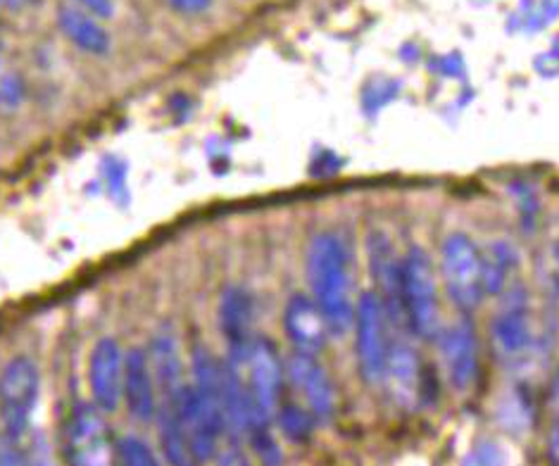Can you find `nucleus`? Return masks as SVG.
<instances>
[{"label":"nucleus","instance_id":"18","mask_svg":"<svg viewBox=\"0 0 559 466\" xmlns=\"http://www.w3.org/2000/svg\"><path fill=\"white\" fill-rule=\"evenodd\" d=\"M500 423L508 431H524L531 426V399L522 393H508L504 399H500Z\"/></svg>","mask_w":559,"mask_h":466},{"label":"nucleus","instance_id":"25","mask_svg":"<svg viewBox=\"0 0 559 466\" xmlns=\"http://www.w3.org/2000/svg\"><path fill=\"white\" fill-rule=\"evenodd\" d=\"M74 3H76V8H82L100 20L112 17V12H115V0H74Z\"/></svg>","mask_w":559,"mask_h":466},{"label":"nucleus","instance_id":"28","mask_svg":"<svg viewBox=\"0 0 559 466\" xmlns=\"http://www.w3.org/2000/svg\"><path fill=\"white\" fill-rule=\"evenodd\" d=\"M32 5H34V0H0V8L10 10V12H22Z\"/></svg>","mask_w":559,"mask_h":466},{"label":"nucleus","instance_id":"20","mask_svg":"<svg viewBox=\"0 0 559 466\" xmlns=\"http://www.w3.org/2000/svg\"><path fill=\"white\" fill-rule=\"evenodd\" d=\"M24 82L8 62L0 60V110H15L24 100Z\"/></svg>","mask_w":559,"mask_h":466},{"label":"nucleus","instance_id":"6","mask_svg":"<svg viewBox=\"0 0 559 466\" xmlns=\"http://www.w3.org/2000/svg\"><path fill=\"white\" fill-rule=\"evenodd\" d=\"M70 466H112L110 433L96 405H79L68 433Z\"/></svg>","mask_w":559,"mask_h":466},{"label":"nucleus","instance_id":"16","mask_svg":"<svg viewBox=\"0 0 559 466\" xmlns=\"http://www.w3.org/2000/svg\"><path fill=\"white\" fill-rule=\"evenodd\" d=\"M484 258V292L498 296L510 284V276L516 270V252L510 243H492Z\"/></svg>","mask_w":559,"mask_h":466},{"label":"nucleus","instance_id":"10","mask_svg":"<svg viewBox=\"0 0 559 466\" xmlns=\"http://www.w3.org/2000/svg\"><path fill=\"white\" fill-rule=\"evenodd\" d=\"M290 383L305 397V407L312 411L317 421H329L336 411V389L326 369L317 362V355L293 353L286 362Z\"/></svg>","mask_w":559,"mask_h":466},{"label":"nucleus","instance_id":"9","mask_svg":"<svg viewBox=\"0 0 559 466\" xmlns=\"http://www.w3.org/2000/svg\"><path fill=\"white\" fill-rule=\"evenodd\" d=\"M219 331L226 340V359L234 365L246 362L248 350L255 336H252V319H255V304H252L250 292L241 286H229L219 298Z\"/></svg>","mask_w":559,"mask_h":466},{"label":"nucleus","instance_id":"26","mask_svg":"<svg viewBox=\"0 0 559 466\" xmlns=\"http://www.w3.org/2000/svg\"><path fill=\"white\" fill-rule=\"evenodd\" d=\"M212 0H169V5L175 8L181 15H201L210 8Z\"/></svg>","mask_w":559,"mask_h":466},{"label":"nucleus","instance_id":"2","mask_svg":"<svg viewBox=\"0 0 559 466\" xmlns=\"http://www.w3.org/2000/svg\"><path fill=\"white\" fill-rule=\"evenodd\" d=\"M401 292L412 336L436 340L443 328L438 310V282L433 264L421 248H409L401 260Z\"/></svg>","mask_w":559,"mask_h":466},{"label":"nucleus","instance_id":"1","mask_svg":"<svg viewBox=\"0 0 559 466\" xmlns=\"http://www.w3.org/2000/svg\"><path fill=\"white\" fill-rule=\"evenodd\" d=\"M308 282L331 336H345L355 324V304L350 292V252L341 236L324 231L312 238L308 248Z\"/></svg>","mask_w":559,"mask_h":466},{"label":"nucleus","instance_id":"29","mask_svg":"<svg viewBox=\"0 0 559 466\" xmlns=\"http://www.w3.org/2000/svg\"><path fill=\"white\" fill-rule=\"evenodd\" d=\"M550 399H552V407L559 411V369L555 371V379H552V391H550Z\"/></svg>","mask_w":559,"mask_h":466},{"label":"nucleus","instance_id":"4","mask_svg":"<svg viewBox=\"0 0 559 466\" xmlns=\"http://www.w3.org/2000/svg\"><path fill=\"white\" fill-rule=\"evenodd\" d=\"M355 350L359 374L369 385L385 381L391 353V324L377 292H362L355 304Z\"/></svg>","mask_w":559,"mask_h":466},{"label":"nucleus","instance_id":"19","mask_svg":"<svg viewBox=\"0 0 559 466\" xmlns=\"http://www.w3.org/2000/svg\"><path fill=\"white\" fill-rule=\"evenodd\" d=\"M117 459L122 466H163L153 447L139 435H124L117 443Z\"/></svg>","mask_w":559,"mask_h":466},{"label":"nucleus","instance_id":"27","mask_svg":"<svg viewBox=\"0 0 559 466\" xmlns=\"http://www.w3.org/2000/svg\"><path fill=\"white\" fill-rule=\"evenodd\" d=\"M548 452H550V459L559 466V419L552 426V433H550V443H548Z\"/></svg>","mask_w":559,"mask_h":466},{"label":"nucleus","instance_id":"3","mask_svg":"<svg viewBox=\"0 0 559 466\" xmlns=\"http://www.w3.org/2000/svg\"><path fill=\"white\" fill-rule=\"evenodd\" d=\"M41 391V374L32 357L17 355L0 371V419L10 441L22 443Z\"/></svg>","mask_w":559,"mask_h":466},{"label":"nucleus","instance_id":"22","mask_svg":"<svg viewBox=\"0 0 559 466\" xmlns=\"http://www.w3.org/2000/svg\"><path fill=\"white\" fill-rule=\"evenodd\" d=\"M105 183H108V189H110V193L115 195V198H122V195H127V167H124V163L122 159H115V157H110V159H105Z\"/></svg>","mask_w":559,"mask_h":466},{"label":"nucleus","instance_id":"23","mask_svg":"<svg viewBox=\"0 0 559 466\" xmlns=\"http://www.w3.org/2000/svg\"><path fill=\"white\" fill-rule=\"evenodd\" d=\"M0 466H29V457L20 443L10 441L8 435L0 438Z\"/></svg>","mask_w":559,"mask_h":466},{"label":"nucleus","instance_id":"15","mask_svg":"<svg viewBox=\"0 0 559 466\" xmlns=\"http://www.w3.org/2000/svg\"><path fill=\"white\" fill-rule=\"evenodd\" d=\"M58 26L68 41H72L79 50L91 52V56H105L110 50V34L98 22L96 15L76 8L62 5L58 10Z\"/></svg>","mask_w":559,"mask_h":466},{"label":"nucleus","instance_id":"24","mask_svg":"<svg viewBox=\"0 0 559 466\" xmlns=\"http://www.w3.org/2000/svg\"><path fill=\"white\" fill-rule=\"evenodd\" d=\"M215 459H217V466H252L246 457L241 443H229V441L219 445Z\"/></svg>","mask_w":559,"mask_h":466},{"label":"nucleus","instance_id":"8","mask_svg":"<svg viewBox=\"0 0 559 466\" xmlns=\"http://www.w3.org/2000/svg\"><path fill=\"white\" fill-rule=\"evenodd\" d=\"M436 340L452 389L460 393L469 391L478 374V340L474 324L469 319H460L452 326L441 328Z\"/></svg>","mask_w":559,"mask_h":466},{"label":"nucleus","instance_id":"30","mask_svg":"<svg viewBox=\"0 0 559 466\" xmlns=\"http://www.w3.org/2000/svg\"><path fill=\"white\" fill-rule=\"evenodd\" d=\"M0 52H3V34H0Z\"/></svg>","mask_w":559,"mask_h":466},{"label":"nucleus","instance_id":"21","mask_svg":"<svg viewBox=\"0 0 559 466\" xmlns=\"http://www.w3.org/2000/svg\"><path fill=\"white\" fill-rule=\"evenodd\" d=\"M462 466H504V452L496 441H481L469 450Z\"/></svg>","mask_w":559,"mask_h":466},{"label":"nucleus","instance_id":"7","mask_svg":"<svg viewBox=\"0 0 559 466\" xmlns=\"http://www.w3.org/2000/svg\"><path fill=\"white\" fill-rule=\"evenodd\" d=\"M88 385L96 405L103 415L112 411L122 403L124 385V353L115 338H100L93 345L88 357Z\"/></svg>","mask_w":559,"mask_h":466},{"label":"nucleus","instance_id":"14","mask_svg":"<svg viewBox=\"0 0 559 466\" xmlns=\"http://www.w3.org/2000/svg\"><path fill=\"white\" fill-rule=\"evenodd\" d=\"M385 381L393 385L395 397L405 405L417 403L421 395V362L417 350L412 348L407 336H391V353L389 367H385Z\"/></svg>","mask_w":559,"mask_h":466},{"label":"nucleus","instance_id":"12","mask_svg":"<svg viewBox=\"0 0 559 466\" xmlns=\"http://www.w3.org/2000/svg\"><path fill=\"white\" fill-rule=\"evenodd\" d=\"M122 399L129 415L141 423L155 421L157 415V385L153 377L151 357L143 348H134L124 355V385Z\"/></svg>","mask_w":559,"mask_h":466},{"label":"nucleus","instance_id":"17","mask_svg":"<svg viewBox=\"0 0 559 466\" xmlns=\"http://www.w3.org/2000/svg\"><path fill=\"white\" fill-rule=\"evenodd\" d=\"M276 421H278V426H282V431L288 441H296V443L308 441V438L314 433V423H317L312 411L308 407H300V405L278 407Z\"/></svg>","mask_w":559,"mask_h":466},{"label":"nucleus","instance_id":"5","mask_svg":"<svg viewBox=\"0 0 559 466\" xmlns=\"http://www.w3.org/2000/svg\"><path fill=\"white\" fill-rule=\"evenodd\" d=\"M441 276L448 298L462 312H474L484 292V258L469 236L450 234L441 248Z\"/></svg>","mask_w":559,"mask_h":466},{"label":"nucleus","instance_id":"11","mask_svg":"<svg viewBox=\"0 0 559 466\" xmlns=\"http://www.w3.org/2000/svg\"><path fill=\"white\" fill-rule=\"evenodd\" d=\"M490 333L498 355L508 359V362L524 357L531 350V345H534V326H531L528 304L522 290H508V302L502 304L496 319H492Z\"/></svg>","mask_w":559,"mask_h":466},{"label":"nucleus","instance_id":"13","mask_svg":"<svg viewBox=\"0 0 559 466\" xmlns=\"http://www.w3.org/2000/svg\"><path fill=\"white\" fill-rule=\"evenodd\" d=\"M284 328L293 343V348L308 355L322 353L326 338L331 336L322 310L317 308V302L310 296H302V292H296V296L286 302Z\"/></svg>","mask_w":559,"mask_h":466}]
</instances>
